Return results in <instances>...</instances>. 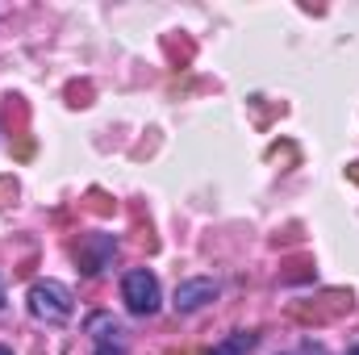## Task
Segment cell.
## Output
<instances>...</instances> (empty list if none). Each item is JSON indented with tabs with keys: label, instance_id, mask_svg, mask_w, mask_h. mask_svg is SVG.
Instances as JSON below:
<instances>
[{
	"label": "cell",
	"instance_id": "obj_10",
	"mask_svg": "<svg viewBox=\"0 0 359 355\" xmlns=\"http://www.w3.org/2000/svg\"><path fill=\"white\" fill-rule=\"evenodd\" d=\"M347 355H359V347H351V351H347Z\"/></svg>",
	"mask_w": 359,
	"mask_h": 355
},
{
	"label": "cell",
	"instance_id": "obj_2",
	"mask_svg": "<svg viewBox=\"0 0 359 355\" xmlns=\"http://www.w3.org/2000/svg\"><path fill=\"white\" fill-rule=\"evenodd\" d=\"M121 301H126V309L130 314H138V318H151L155 309H159V280L147 272V267H134V272H126V280H121Z\"/></svg>",
	"mask_w": 359,
	"mask_h": 355
},
{
	"label": "cell",
	"instance_id": "obj_8",
	"mask_svg": "<svg viewBox=\"0 0 359 355\" xmlns=\"http://www.w3.org/2000/svg\"><path fill=\"white\" fill-rule=\"evenodd\" d=\"M351 176H355V180H359V163H355V168H351Z\"/></svg>",
	"mask_w": 359,
	"mask_h": 355
},
{
	"label": "cell",
	"instance_id": "obj_1",
	"mask_svg": "<svg viewBox=\"0 0 359 355\" xmlns=\"http://www.w3.org/2000/svg\"><path fill=\"white\" fill-rule=\"evenodd\" d=\"M72 309H76V301H72V288H67V284H59V280H38V284L29 288V314H34V318H42V322H67Z\"/></svg>",
	"mask_w": 359,
	"mask_h": 355
},
{
	"label": "cell",
	"instance_id": "obj_11",
	"mask_svg": "<svg viewBox=\"0 0 359 355\" xmlns=\"http://www.w3.org/2000/svg\"><path fill=\"white\" fill-rule=\"evenodd\" d=\"M0 305H4V288H0Z\"/></svg>",
	"mask_w": 359,
	"mask_h": 355
},
{
	"label": "cell",
	"instance_id": "obj_5",
	"mask_svg": "<svg viewBox=\"0 0 359 355\" xmlns=\"http://www.w3.org/2000/svg\"><path fill=\"white\" fill-rule=\"evenodd\" d=\"M88 335L100 343V347H113L126 330H121V322H117V318H109V314H92V318H88Z\"/></svg>",
	"mask_w": 359,
	"mask_h": 355
},
{
	"label": "cell",
	"instance_id": "obj_9",
	"mask_svg": "<svg viewBox=\"0 0 359 355\" xmlns=\"http://www.w3.org/2000/svg\"><path fill=\"white\" fill-rule=\"evenodd\" d=\"M0 355H13V351H8V347H0Z\"/></svg>",
	"mask_w": 359,
	"mask_h": 355
},
{
	"label": "cell",
	"instance_id": "obj_3",
	"mask_svg": "<svg viewBox=\"0 0 359 355\" xmlns=\"http://www.w3.org/2000/svg\"><path fill=\"white\" fill-rule=\"evenodd\" d=\"M209 301H217V284H213L209 276L180 280V284H176V297H172L176 314H192V309H201V305H209Z\"/></svg>",
	"mask_w": 359,
	"mask_h": 355
},
{
	"label": "cell",
	"instance_id": "obj_7",
	"mask_svg": "<svg viewBox=\"0 0 359 355\" xmlns=\"http://www.w3.org/2000/svg\"><path fill=\"white\" fill-rule=\"evenodd\" d=\"M96 355H121L117 347H96Z\"/></svg>",
	"mask_w": 359,
	"mask_h": 355
},
{
	"label": "cell",
	"instance_id": "obj_4",
	"mask_svg": "<svg viewBox=\"0 0 359 355\" xmlns=\"http://www.w3.org/2000/svg\"><path fill=\"white\" fill-rule=\"evenodd\" d=\"M113 251H117V243H113L109 234H96V239H92L88 247H80V267H84L88 276H96L100 267H104L109 260H113Z\"/></svg>",
	"mask_w": 359,
	"mask_h": 355
},
{
	"label": "cell",
	"instance_id": "obj_6",
	"mask_svg": "<svg viewBox=\"0 0 359 355\" xmlns=\"http://www.w3.org/2000/svg\"><path fill=\"white\" fill-rule=\"evenodd\" d=\"M251 347H255V335H234L230 343H222L213 355H247Z\"/></svg>",
	"mask_w": 359,
	"mask_h": 355
}]
</instances>
